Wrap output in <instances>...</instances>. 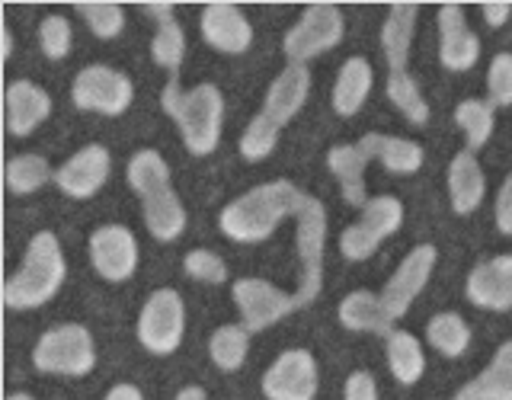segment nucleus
<instances>
[{"label":"nucleus","mask_w":512,"mask_h":400,"mask_svg":"<svg viewBox=\"0 0 512 400\" xmlns=\"http://www.w3.org/2000/svg\"><path fill=\"white\" fill-rule=\"evenodd\" d=\"M304 192L288 183V180H272L263 183L250 192H244L231 205H224V212L218 218L221 234L237 240V244H256L266 240L272 231L279 228V221L295 218L301 212Z\"/></svg>","instance_id":"nucleus-1"},{"label":"nucleus","mask_w":512,"mask_h":400,"mask_svg":"<svg viewBox=\"0 0 512 400\" xmlns=\"http://www.w3.org/2000/svg\"><path fill=\"white\" fill-rule=\"evenodd\" d=\"M160 106L176 122L189 154L205 157L218 148L221 119H224V96L215 84H199L196 90H180V74H170Z\"/></svg>","instance_id":"nucleus-2"},{"label":"nucleus","mask_w":512,"mask_h":400,"mask_svg":"<svg viewBox=\"0 0 512 400\" xmlns=\"http://www.w3.org/2000/svg\"><path fill=\"white\" fill-rule=\"evenodd\" d=\"M64 272H68V266H64L58 237L52 231H39L29 240L20 269L4 282L7 308H16V311L42 308L45 301L55 298V292L64 282Z\"/></svg>","instance_id":"nucleus-3"},{"label":"nucleus","mask_w":512,"mask_h":400,"mask_svg":"<svg viewBox=\"0 0 512 400\" xmlns=\"http://www.w3.org/2000/svg\"><path fill=\"white\" fill-rule=\"evenodd\" d=\"M32 365L45 375H68V378L93 372L96 346L90 330L80 324H61L42 333V340L32 349Z\"/></svg>","instance_id":"nucleus-4"},{"label":"nucleus","mask_w":512,"mask_h":400,"mask_svg":"<svg viewBox=\"0 0 512 400\" xmlns=\"http://www.w3.org/2000/svg\"><path fill=\"white\" fill-rule=\"evenodd\" d=\"M298 218V256H301V285L295 292V308H304L320 295L324 285V244H327V212L320 199L304 196Z\"/></svg>","instance_id":"nucleus-5"},{"label":"nucleus","mask_w":512,"mask_h":400,"mask_svg":"<svg viewBox=\"0 0 512 400\" xmlns=\"http://www.w3.org/2000/svg\"><path fill=\"white\" fill-rule=\"evenodd\" d=\"M343 13L333 4H314L301 13V20L285 32L282 52L288 64H308L311 58L330 52L343 42Z\"/></svg>","instance_id":"nucleus-6"},{"label":"nucleus","mask_w":512,"mask_h":400,"mask_svg":"<svg viewBox=\"0 0 512 400\" xmlns=\"http://www.w3.org/2000/svg\"><path fill=\"white\" fill-rule=\"evenodd\" d=\"M400 224H404V205L394 196H375L362 205V215L356 224L340 234V253L352 263H362L368 260L384 237H391Z\"/></svg>","instance_id":"nucleus-7"},{"label":"nucleus","mask_w":512,"mask_h":400,"mask_svg":"<svg viewBox=\"0 0 512 400\" xmlns=\"http://www.w3.org/2000/svg\"><path fill=\"white\" fill-rule=\"evenodd\" d=\"M186 333V308L180 292L173 288H157V292L144 301L138 317V340L141 346L154 352V356H170V352L183 343Z\"/></svg>","instance_id":"nucleus-8"},{"label":"nucleus","mask_w":512,"mask_h":400,"mask_svg":"<svg viewBox=\"0 0 512 400\" xmlns=\"http://www.w3.org/2000/svg\"><path fill=\"white\" fill-rule=\"evenodd\" d=\"M132 80L125 74L103 68V64H90L77 77L71 87V100L84 112H100V116H122L132 106Z\"/></svg>","instance_id":"nucleus-9"},{"label":"nucleus","mask_w":512,"mask_h":400,"mask_svg":"<svg viewBox=\"0 0 512 400\" xmlns=\"http://www.w3.org/2000/svg\"><path fill=\"white\" fill-rule=\"evenodd\" d=\"M231 298L250 333H260L272 324H279L292 311H298L295 295H285L282 288H276L266 279H237L231 285Z\"/></svg>","instance_id":"nucleus-10"},{"label":"nucleus","mask_w":512,"mask_h":400,"mask_svg":"<svg viewBox=\"0 0 512 400\" xmlns=\"http://www.w3.org/2000/svg\"><path fill=\"white\" fill-rule=\"evenodd\" d=\"M436 260H439L436 247H432V244H420V247H413L404 256V263L394 269V276L388 279V285H384V292H381L384 311H388L394 320H400V317L410 311V304L426 288L432 269H436Z\"/></svg>","instance_id":"nucleus-11"},{"label":"nucleus","mask_w":512,"mask_h":400,"mask_svg":"<svg viewBox=\"0 0 512 400\" xmlns=\"http://www.w3.org/2000/svg\"><path fill=\"white\" fill-rule=\"evenodd\" d=\"M263 394L269 400H314L317 362L308 349H288L266 368Z\"/></svg>","instance_id":"nucleus-12"},{"label":"nucleus","mask_w":512,"mask_h":400,"mask_svg":"<svg viewBox=\"0 0 512 400\" xmlns=\"http://www.w3.org/2000/svg\"><path fill=\"white\" fill-rule=\"evenodd\" d=\"M90 263L106 282H125L138 266L135 234L122 224H103L90 237Z\"/></svg>","instance_id":"nucleus-13"},{"label":"nucleus","mask_w":512,"mask_h":400,"mask_svg":"<svg viewBox=\"0 0 512 400\" xmlns=\"http://www.w3.org/2000/svg\"><path fill=\"white\" fill-rule=\"evenodd\" d=\"M112 160L103 144H87L55 170V186L71 199H90L109 180Z\"/></svg>","instance_id":"nucleus-14"},{"label":"nucleus","mask_w":512,"mask_h":400,"mask_svg":"<svg viewBox=\"0 0 512 400\" xmlns=\"http://www.w3.org/2000/svg\"><path fill=\"white\" fill-rule=\"evenodd\" d=\"M468 298L487 311H512V253L493 256L471 269Z\"/></svg>","instance_id":"nucleus-15"},{"label":"nucleus","mask_w":512,"mask_h":400,"mask_svg":"<svg viewBox=\"0 0 512 400\" xmlns=\"http://www.w3.org/2000/svg\"><path fill=\"white\" fill-rule=\"evenodd\" d=\"M439 36H442L439 58L448 71L474 68L480 58V39H477V32H471L468 16H464L461 7L448 4L439 10Z\"/></svg>","instance_id":"nucleus-16"},{"label":"nucleus","mask_w":512,"mask_h":400,"mask_svg":"<svg viewBox=\"0 0 512 400\" xmlns=\"http://www.w3.org/2000/svg\"><path fill=\"white\" fill-rule=\"evenodd\" d=\"M52 116V96L32 80H13L4 96V119L16 138L32 135L36 128Z\"/></svg>","instance_id":"nucleus-17"},{"label":"nucleus","mask_w":512,"mask_h":400,"mask_svg":"<svg viewBox=\"0 0 512 400\" xmlns=\"http://www.w3.org/2000/svg\"><path fill=\"white\" fill-rule=\"evenodd\" d=\"M202 39L224 55L247 52L253 42V26L240 7L234 4H212L202 13Z\"/></svg>","instance_id":"nucleus-18"},{"label":"nucleus","mask_w":512,"mask_h":400,"mask_svg":"<svg viewBox=\"0 0 512 400\" xmlns=\"http://www.w3.org/2000/svg\"><path fill=\"white\" fill-rule=\"evenodd\" d=\"M308 93H311V74L304 64H288V68L272 80L269 84V93H266V103H263V116L272 122V125H288L292 122L304 100H308Z\"/></svg>","instance_id":"nucleus-19"},{"label":"nucleus","mask_w":512,"mask_h":400,"mask_svg":"<svg viewBox=\"0 0 512 400\" xmlns=\"http://www.w3.org/2000/svg\"><path fill=\"white\" fill-rule=\"evenodd\" d=\"M484 170H480L477 157L471 151L455 154L452 167H448V196H452V208L458 215H471L474 208L484 202Z\"/></svg>","instance_id":"nucleus-20"},{"label":"nucleus","mask_w":512,"mask_h":400,"mask_svg":"<svg viewBox=\"0 0 512 400\" xmlns=\"http://www.w3.org/2000/svg\"><path fill=\"white\" fill-rule=\"evenodd\" d=\"M368 164H372V157H368L359 144H336V148H330V154H327V167L336 180H340L343 199L356 208H362L368 202V196H365V167Z\"/></svg>","instance_id":"nucleus-21"},{"label":"nucleus","mask_w":512,"mask_h":400,"mask_svg":"<svg viewBox=\"0 0 512 400\" xmlns=\"http://www.w3.org/2000/svg\"><path fill=\"white\" fill-rule=\"evenodd\" d=\"M455 400H512V340L496 349L493 362L464 384Z\"/></svg>","instance_id":"nucleus-22"},{"label":"nucleus","mask_w":512,"mask_h":400,"mask_svg":"<svg viewBox=\"0 0 512 400\" xmlns=\"http://www.w3.org/2000/svg\"><path fill=\"white\" fill-rule=\"evenodd\" d=\"M340 324L356 333L388 336L394 330V317L384 311L381 295L375 292H352L340 301Z\"/></svg>","instance_id":"nucleus-23"},{"label":"nucleus","mask_w":512,"mask_h":400,"mask_svg":"<svg viewBox=\"0 0 512 400\" xmlns=\"http://www.w3.org/2000/svg\"><path fill=\"white\" fill-rule=\"evenodd\" d=\"M359 148L372 160H381L384 170H391V173H416L423 167V148L407 138L368 132V135H362Z\"/></svg>","instance_id":"nucleus-24"},{"label":"nucleus","mask_w":512,"mask_h":400,"mask_svg":"<svg viewBox=\"0 0 512 400\" xmlns=\"http://www.w3.org/2000/svg\"><path fill=\"white\" fill-rule=\"evenodd\" d=\"M416 4H394L388 20L381 26V48L384 58H388L391 71H404L407 58H410V45H413V29H416Z\"/></svg>","instance_id":"nucleus-25"},{"label":"nucleus","mask_w":512,"mask_h":400,"mask_svg":"<svg viewBox=\"0 0 512 400\" xmlns=\"http://www.w3.org/2000/svg\"><path fill=\"white\" fill-rule=\"evenodd\" d=\"M372 64L365 58H349L340 74H336V84H333V109L340 112V116H356L362 109V103L368 100V93H372Z\"/></svg>","instance_id":"nucleus-26"},{"label":"nucleus","mask_w":512,"mask_h":400,"mask_svg":"<svg viewBox=\"0 0 512 400\" xmlns=\"http://www.w3.org/2000/svg\"><path fill=\"white\" fill-rule=\"evenodd\" d=\"M144 202V224H148V231L154 240L160 244H170L183 234L186 228V208L180 202L173 189H164V192H154V196L141 199Z\"/></svg>","instance_id":"nucleus-27"},{"label":"nucleus","mask_w":512,"mask_h":400,"mask_svg":"<svg viewBox=\"0 0 512 400\" xmlns=\"http://www.w3.org/2000/svg\"><path fill=\"white\" fill-rule=\"evenodd\" d=\"M384 349H388V365L391 375L400 384H416L426 372V359H423V346L416 336H410L407 330H391L384 336Z\"/></svg>","instance_id":"nucleus-28"},{"label":"nucleus","mask_w":512,"mask_h":400,"mask_svg":"<svg viewBox=\"0 0 512 400\" xmlns=\"http://www.w3.org/2000/svg\"><path fill=\"white\" fill-rule=\"evenodd\" d=\"M128 186L138 192V199H148L154 192L173 189L167 160L151 148L138 151L132 160H128Z\"/></svg>","instance_id":"nucleus-29"},{"label":"nucleus","mask_w":512,"mask_h":400,"mask_svg":"<svg viewBox=\"0 0 512 400\" xmlns=\"http://www.w3.org/2000/svg\"><path fill=\"white\" fill-rule=\"evenodd\" d=\"M250 352V330L244 324H224L208 340V356L221 372H237Z\"/></svg>","instance_id":"nucleus-30"},{"label":"nucleus","mask_w":512,"mask_h":400,"mask_svg":"<svg viewBox=\"0 0 512 400\" xmlns=\"http://www.w3.org/2000/svg\"><path fill=\"white\" fill-rule=\"evenodd\" d=\"M426 340H429V346L436 349V352H442V356H448V359H458L464 349H468V343H471V327L464 324L461 320V314H455V311H442V314H436L426 324Z\"/></svg>","instance_id":"nucleus-31"},{"label":"nucleus","mask_w":512,"mask_h":400,"mask_svg":"<svg viewBox=\"0 0 512 400\" xmlns=\"http://www.w3.org/2000/svg\"><path fill=\"white\" fill-rule=\"evenodd\" d=\"M4 180H7V189L16 192V196H29V192L42 189L48 180H55V173H52V167H48L45 157L20 154V157H13L7 164Z\"/></svg>","instance_id":"nucleus-32"},{"label":"nucleus","mask_w":512,"mask_h":400,"mask_svg":"<svg viewBox=\"0 0 512 400\" xmlns=\"http://www.w3.org/2000/svg\"><path fill=\"white\" fill-rule=\"evenodd\" d=\"M455 122L468 138V151L474 154L477 148H484L493 135V103L490 100H464L455 109Z\"/></svg>","instance_id":"nucleus-33"},{"label":"nucleus","mask_w":512,"mask_h":400,"mask_svg":"<svg viewBox=\"0 0 512 400\" xmlns=\"http://www.w3.org/2000/svg\"><path fill=\"white\" fill-rule=\"evenodd\" d=\"M388 100L404 112V119L413 125H426L429 122V103L426 96L416 87V80L407 71H391L388 77Z\"/></svg>","instance_id":"nucleus-34"},{"label":"nucleus","mask_w":512,"mask_h":400,"mask_svg":"<svg viewBox=\"0 0 512 400\" xmlns=\"http://www.w3.org/2000/svg\"><path fill=\"white\" fill-rule=\"evenodd\" d=\"M279 132H282L279 125H272L263 112H256L250 125L244 128V135H240V154H244V160L256 164V160L269 157L279 144Z\"/></svg>","instance_id":"nucleus-35"},{"label":"nucleus","mask_w":512,"mask_h":400,"mask_svg":"<svg viewBox=\"0 0 512 400\" xmlns=\"http://www.w3.org/2000/svg\"><path fill=\"white\" fill-rule=\"evenodd\" d=\"M183 52H186V36H183V29L176 26V20L160 23L157 36L151 42V58H154V64L167 68L170 74H180Z\"/></svg>","instance_id":"nucleus-36"},{"label":"nucleus","mask_w":512,"mask_h":400,"mask_svg":"<svg viewBox=\"0 0 512 400\" xmlns=\"http://www.w3.org/2000/svg\"><path fill=\"white\" fill-rule=\"evenodd\" d=\"M77 13L87 20L96 39H116L125 26V13L119 4H77Z\"/></svg>","instance_id":"nucleus-37"},{"label":"nucleus","mask_w":512,"mask_h":400,"mask_svg":"<svg viewBox=\"0 0 512 400\" xmlns=\"http://www.w3.org/2000/svg\"><path fill=\"white\" fill-rule=\"evenodd\" d=\"M183 269H186V276L208 282V285L228 282V266H224V260L212 250H189L183 260Z\"/></svg>","instance_id":"nucleus-38"},{"label":"nucleus","mask_w":512,"mask_h":400,"mask_svg":"<svg viewBox=\"0 0 512 400\" xmlns=\"http://www.w3.org/2000/svg\"><path fill=\"white\" fill-rule=\"evenodd\" d=\"M39 42H42L45 58L61 61L71 52V23L64 20V16H48L39 26Z\"/></svg>","instance_id":"nucleus-39"},{"label":"nucleus","mask_w":512,"mask_h":400,"mask_svg":"<svg viewBox=\"0 0 512 400\" xmlns=\"http://www.w3.org/2000/svg\"><path fill=\"white\" fill-rule=\"evenodd\" d=\"M487 90H490L493 106H512V55L509 52H500L490 61Z\"/></svg>","instance_id":"nucleus-40"},{"label":"nucleus","mask_w":512,"mask_h":400,"mask_svg":"<svg viewBox=\"0 0 512 400\" xmlns=\"http://www.w3.org/2000/svg\"><path fill=\"white\" fill-rule=\"evenodd\" d=\"M343 400H378V384L368 372H352L346 378Z\"/></svg>","instance_id":"nucleus-41"},{"label":"nucleus","mask_w":512,"mask_h":400,"mask_svg":"<svg viewBox=\"0 0 512 400\" xmlns=\"http://www.w3.org/2000/svg\"><path fill=\"white\" fill-rule=\"evenodd\" d=\"M496 228L503 234H512V173L503 180L500 196H496Z\"/></svg>","instance_id":"nucleus-42"},{"label":"nucleus","mask_w":512,"mask_h":400,"mask_svg":"<svg viewBox=\"0 0 512 400\" xmlns=\"http://www.w3.org/2000/svg\"><path fill=\"white\" fill-rule=\"evenodd\" d=\"M480 13H484L487 26L500 29V26L506 23V16L512 13V7H509V4H484V7H480Z\"/></svg>","instance_id":"nucleus-43"},{"label":"nucleus","mask_w":512,"mask_h":400,"mask_svg":"<svg viewBox=\"0 0 512 400\" xmlns=\"http://www.w3.org/2000/svg\"><path fill=\"white\" fill-rule=\"evenodd\" d=\"M103 400H144V397L135 384H116V388H112Z\"/></svg>","instance_id":"nucleus-44"},{"label":"nucleus","mask_w":512,"mask_h":400,"mask_svg":"<svg viewBox=\"0 0 512 400\" xmlns=\"http://www.w3.org/2000/svg\"><path fill=\"white\" fill-rule=\"evenodd\" d=\"M141 10L148 13V16H154V20H160V23L173 20V7L170 4H144Z\"/></svg>","instance_id":"nucleus-45"},{"label":"nucleus","mask_w":512,"mask_h":400,"mask_svg":"<svg viewBox=\"0 0 512 400\" xmlns=\"http://www.w3.org/2000/svg\"><path fill=\"white\" fill-rule=\"evenodd\" d=\"M173 400H205V391L199 388V384H189V388H183Z\"/></svg>","instance_id":"nucleus-46"},{"label":"nucleus","mask_w":512,"mask_h":400,"mask_svg":"<svg viewBox=\"0 0 512 400\" xmlns=\"http://www.w3.org/2000/svg\"><path fill=\"white\" fill-rule=\"evenodd\" d=\"M10 48H13V39H10V32H4V58H10Z\"/></svg>","instance_id":"nucleus-47"},{"label":"nucleus","mask_w":512,"mask_h":400,"mask_svg":"<svg viewBox=\"0 0 512 400\" xmlns=\"http://www.w3.org/2000/svg\"><path fill=\"white\" fill-rule=\"evenodd\" d=\"M7 400H36V397H29V394H10Z\"/></svg>","instance_id":"nucleus-48"}]
</instances>
